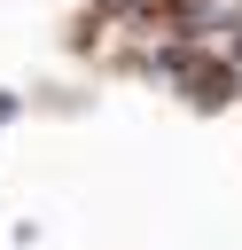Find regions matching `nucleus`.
Listing matches in <instances>:
<instances>
[{"label": "nucleus", "mask_w": 242, "mask_h": 250, "mask_svg": "<svg viewBox=\"0 0 242 250\" xmlns=\"http://www.w3.org/2000/svg\"><path fill=\"white\" fill-rule=\"evenodd\" d=\"M8 109H16V102H8V94H0V117H8Z\"/></svg>", "instance_id": "nucleus-1"}]
</instances>
